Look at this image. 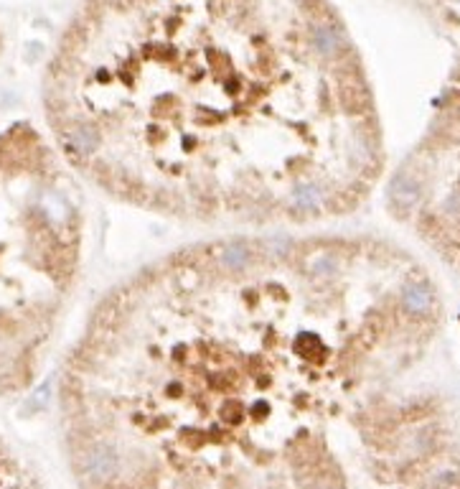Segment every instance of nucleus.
<instances>
[{
    "label": "nucleus",
    "mask_w": 460,
    "mask_h": 489,
    "mask_svg": "<svg viewBox=\"0 0 460 489\" xmlns=\"http://www.w3.org/2000/svg\"><path fill=\"white\" fill-rule=\"evenodd\" d=\"M61 156L196 220H323L376 166L369 95L313 0H99L46 87Z\"/></svg>",
    "instance_id": "nucleus-1"
},
{
    "label": "nucleus",
    "mask_w": 460,
    "mask_h": 489,
    "mask_svg": "<svg viewBox=\"0 0 460 489\" xmlns=\"http://www.w3.org/2000/svg\"><path fill=\"white\" fill-rule=\"evenodd\" d=\"M79 260V196L59 156L36 130L0 133V392L36 377Z\"/></svg>",
    "instance_id": "nucleus-2"
},
{
    "label": "nucleus",
    "mask_w": 460,
    "mask_h": 489,
    "mask_svg": "<svg viewBox=\"0 0 460 489\" xmlns=\"http://www.w3.org/2000/svg\"><path fill=\"white\" fill-rule=\"evenodd\" d=\"M402 306L415 316H422L432 308V291L425 283H410L402 291Z\"/></svg>",
    "instance_id": "nucleus-3"
}]
</instances>
